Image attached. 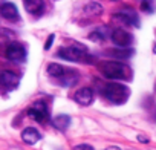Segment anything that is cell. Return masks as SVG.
I'll use <instances>...</instances> for the list:
<instances>
[{"instance_id":"6da1fadb","label":"cell","mask_w":156,"mask_h":150,"mask_svg":"<svg viewBox=\"0 0 156 150\" xmlns=\"http://www.w3.org/2000/svg\"><path fill=\"white\" fill-rule=\"evenodd\" d=\"M100 70L106 78H110V80H127L129 78V67L119 61L101 63Z\"/></svg>"},{"instance_id":"7a4b0ae2","label":"cell","mask_w":156,"mask_h":150,"mask_svg":"<svg viewBox=\"0 0 156 150\" xmlns=\"http://www.w3.org/2000/svg\"><path fill=\"white\" fill-rule=\"evenodd\" d=\"M129 95H130L129 88L124 86V84H121V83H109V84L104 88V97H106L109 101L115 103V104H122V103H126L127 98H129Z\"/></svg>"},{"instance_id":"3957f363","label":"cell","mask_w":156,"mask_h":150,"mask_svg":"<svg viewBox=\"0 0 156 150\" xmlns=\"http://www.w3.org/2000/svg\"><path fill=\"white\" fill-rule=\"evenodd\" d=\"M86 48L80 46V45H70V46H64L58 51V57L67 60V61H83L86 58Z\"/></svg>"},{"instance_id":"277c9868","label":"cell","mask_w":156,"mask_h":150,"mask_svg":"<svg viewBox=\"0 0 156 150\" xmlns=\"http://www.w3.org/2000/svg\"><path fill=\"white\" fill-rule=\"evenodd\" d=\"M28 115H29L31 118H34L35 121H38V123L48 121V120H49V112H48L46 103H43V101H35V103L29 107Z\"/></svg>"},{"instance_id":"5b68a950","label":"cell","mask_w":156,"mask_h":150,"mask_svg":"<svg viewBox=\"0 0 156 150\" xmlns=\"http://www.w3.org/2000/svg\"><path fill=\"white\" fill-rule=\"evenodd\" d=\"M5 55H6V58L11 60V61H23L25 57H26V51H25V48H23L20 43H11V45L6 48Z\"/></svg>"},{"instance_id":"8992f818","label":"cell","mask_w":156,"mask_h":150,"mask_svg":"<svg viewBox=\"0 0 156 150\" xmlns=\"http://www.w3.org/2000/svg\"><path fill=\"white\" fill-rule=\"evenodd\" d=\"M113 20H119V22H122L124 25H130V26H132V25H133V26H139L138 16H136L132 9H129V8H124L122 11L113 14Z\"/></svg>"},{"instance_id":"52a82bcc","label":"cell","mask_w":156,"mask_h":150,"mask_svg":"<svg viewBox=\"0 0 156 150\" xmlns=\"http://www.w3.org/2000/svg\"><path fill=\"white\" fill-rule=\"evenodd\" d=\"M110 38L118 48H127L132 43V35L124 29H115L110 34Z\"/></svg>"},{"instance_id":"ba28073f","label":"cell","mask_w":156,"mask_h":150,"mask_svg":"<svg viewBox=\"0 0 156 150\" xmlns=\"http://www.w3.org/2000/svg\"><path fill=\"white\" fill-rule=\"evenodd\" d=\"M75 101L78 104H81V106H89L92 104L94 101V91L90 88H81V89H78L73 95Z\"/></svg>"},{"instance_id":"9c48e42d","label":"cell","mask_w":156,"mask_h":150,"mask_svg":"<svg viewBox=\"0 0 156 150\" xmlns=\"http://www.w3.org/2000/svg\"><path fill=\"white\" fill-rule=\"evenodd\" d=\"M19 81H20L19 75L11 72V70H3L2 73H0V83H2L6 89H9V91L16 89L19 86Z\"/></svg>"},{"instance_id":"30bf717a","label":"cell","mask_w":156,"mask_h":150,"mask_svg":"<svg viewBox=\"0 0 156 150\" xmlns=\"http://www.w3.org/2000/svg\"><path fill=\"white\" fill-rule=\"evenodd\" d=\"M0 14L6 20H19V9L14 3H3L0 6Z\"/></svg>"},{"instance_id":"8fae6325","label":"cell","mask_w":156,"mask_h":150,"mask_svg":"<svg viewBox=\"0 0 156 150\" xmlns=\"http://www.w3.org/2000/svg\"><path fill=\"white\" fill-rule=\"evenodd\" d=\"M23 3H25V9L32 14V16H40L43 12V0H23Z\"/></svg>"},{"instance_id":"7c38bea8","label":"cell","mask_w":156,"mask_h":150,"mask_svg":"<svg viewBox=\"0 0 156 150\" xmlns=\"http://www.w3.org/2000/svg\"><path fill=\"white\" fill-rule=\"evenodd\" d=\"M41 138L40 132L34 127H26L23 132H22V139L26 142V144H35L38 139Z\"/></svg>"},{"instance_id":"4fadbf2b","label":"cell","mask_w":156,"mask_h":150,"mask_svg":"<svg viewBox=\"0 0 156 150\" xmlns=\"http://www.w3.org/2000/svg\"><path fill=\"white\" fill-rule=\"evenodd\" d=\"M60 81H61V84L63 86H73L76 81H78V73L75 72V70H69V69H66V72H64V75L61 78H58Z\"/></svg>"},{"instance_id":"5bb4252c","label":"cell","mask_w":156,"mask_h":150,"mask_svg":"<svg viewBox=\"0 0 156 150\" xmlns=\"http://www.w3.org/2000/svg\"><path fill=\"white\" fill-rule=\"evenodd\" d=\"M52 124L58 130H66L69 127V124H70V116H67V115H57L52 120Z\"/></svg>"},{"instance_id":"9a60e30c","label":"cell","mask_w":156,"mask_h":150,"mask_svg":"<svg viewBox=\"0 0 156 150\" xmlns=\"http://www.w3.org/2000/svg\"><path fill=\"white\" fill-rule=\"evenodd\" d=\"M66 69L61 66V64H57V63H51L48 66V73L51 75V77H55V78H61L64 75Z\"/></svg>"},{"instance_id":"2e32d148","label":"cell","mask_w":156,"mask_h":150,"mask_svg":"<svg viewBox=\"0 0 156 150\" xmlns=\"http://www.w3.org/2000/svg\"><path fill=\"white\" fill-rule=\"evenodd\" d=\"M84 12H86L87 16H100V14L103 12V6H101L100 3L92 2V3H87V5L84 6Z\"/></svg>"},{"instance_id":"e0dca14e","label":"cell","mask_w":156,"mask_h":150,"mask_svg":"<svg viewBox=\"0 0 156 150\" xmlns=\"http://www.w3.org/2000/svg\"><path fill=\"white\" fill-rule=\"evenodd\" d=\"M106 37H107V29L106 28H98L89 35V38L94 40V41H103Z\"/></svg>"},{"instance_id":"ac0fdd59","label":"cell","mask_w":156,"mask_h":150,"mask_svg":"<svg viewBox=\"0 0 156 150\" xmlns=\"http://www.w3.org/2000/svg\"><path fill=\"white\" fill-rule=\"evenodd\" d=\"M110 54H112L113 57H116V58H129V57H132L133 51H130V49H124V48H119V49L110 51Z\"/></svg>"},{"instance_id":"d6986e66","label":"cell","mask_w":156,"mask_h":150,"mask_svg":"<svg viewBox=\"0 0 156 150\" xmlns=\"http://www.w3.org/2000/svg\"><path fill=\"white\" fill-rule=\"evenodd\" d=\"M141 9H142V11H145V12H151V11H153L151 5L148 3V0H144V2L141 3Z\"/></svg>"},{"instance_id":"ffe728a7","label":"cell","mask_w":156,"mask_h":150,"mask_svg":"<svg viewBox=\"0 0 156 150\" xmlns=\"http://www.w3.org/2000/svg\"><path fill=\"white\" fill-rule=\"evenodd\" d=\"M73 150H95V148L89 144H78V145L73 147Z\"/></svg>"},{"instance_id":"44dd1931","label":"cell","mask_w":156,"mask_h":150,"mask_svg":"<svg viewBox=\"0 0 156 150\" xmlns=\"http://www.w3.org/2000/svg\"><path fill=\"white\" fill-rule=\"evenodd\" d=\"M54 38H55V35L54 34H51L49 35V38H48V41L44 43V49L48 51V49H51V46H52V41H54Z\"/></svg>"},{"instance_id":"7402d4cb","label":"cell","mask_w":156,"mask_h":150,"mask_svg":"<svg viewBox=\"0 0 156 150\" xmlns=\"http://www.w3.org/2000/svg\"><path fill=\"white\" fill-rule=\"evenodd\" d=\"M138 139H139V142H148V138L147 136H142V135H139Z\"/></svg>"},{"instance_id":"603a6c76","label":"cell","mask_w":156,"mask_h":150,"mask_svg":"<svg viewBox=\"0 0 156 150\" xmlns=\"http://www.w3.org/2000/svg\"><path fill=\"white\" fill-rule=\"evenodd\" d=\"M106 150H121L119 147H116V145H110V147H107Z\"/></svg>"},{"instance_id":"cb8c5ba5","label":"cell","mask_w":156,"mask_h":150,"mask_svg":"<svg viewBox=\"0 0 156 150\" xmlns=\"http://www.w3.org/2000/svg\"><path fill=\"white\" fill-rule=\"evenodd\" d=\"M153 54H156V43H154V46H153Z\"/></svg>"},{"instance_id":"d4e9b609","label":"cell","mask_w":156,"mask_h":150,"mask_svg":"<svg viewBox=\"0 0 156 150\" xmlns=\"http://www.w3.org/2000/svg\"><path fill=\"white\" fill-rule=\"evenodd\" d=\"M113 2H119V0H113Z\"/></svg>"},{"instance_id":"484cf974","label":"cell","mask_w":156,"mask_h":150,"mask_svg":"<svg viewBox=\"0 0 156 150\" xmlns=\"http://www.w3.org/2000/svg\"><path fill=\"white\" fill-rule=\"evenodd\" d=\"M154 118H156V115H154Z\"/></svg>"}]
</instances>
